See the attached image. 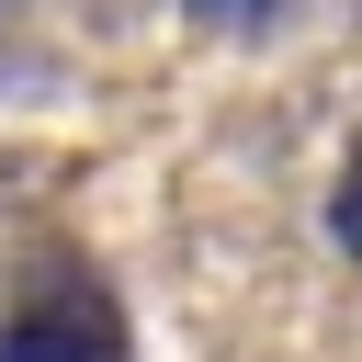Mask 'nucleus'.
I'll use <instances>...</instances> for the list:
<instances>
[{
    "mask_svg": "<svg viewBox=\"0 0 362 362\" xmlns=\"http://www.w3.org/2000/svg\"><path fill=\"white\" fill-rule=\"evenodd\" d=\"M328 238L362 260V147H351V170H339V192H328Z\"/></svg>",
    "mask_w": 362,
    "mask_h": 362,
    "instance_id": "f03ea898",
    "label": "nucleus"
},
{
    "mask_svg": "<svg viewBox=\"0 0 362 362\" xmlns=\"http://www.w3.org/2000/svg\"><path fill=\"white\" fill-rule=\"evenodd\" d=\"M181 11H204V23H260V11H283V0H181Z\"/></svg>",
    "mask_w": 362,
    "mask_h": 362,
    "instance_id": "7ed1b4c3",
    "label": "nucleus"
},
{
    "mask_svg": "<svg viewBox=\"0 0 362 362\" xmlns=\"http://www.w3.org/2000/svg\"><path fill=\"white\" fill-rule=\"evenodd\" d=\"M0 362H136V328L102 272H45L0 317Z\"/></svg>",
    "mask_w": 362,
    "mask_h": 362,
    "instance_id": "f257e3e1",
    "label": "nucleus"
}]
</instances>
